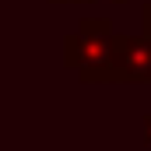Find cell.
I'll return each instance as SVG.
<instances>
[{"label": "cell", "mask_w": 151, "mask_h": 151, "mask_svg": "<svg viewBox=\"0 0 151 151\" xmlns=\"http://www.w3.org/2000/svg\"><path fill=\"white\" fill-rule=\"evenodd\" d=\"M144 141L151 144V116H144Z\"/></svg>", "instance_id": "obj_4"}, {"label": "cell", "mask_w": 151, "mask_h": 151, "mask_svg": "<svg viewBox=\"0 0 151 151\" xmlns=\"http://www.w3.org/2000/svg\"><path fill=\"white\" fill-rule=\"evenodd\" d=\"M151 84V39L116 35V56L102 84Z\"/></svg>", "instance_id": "obj_2"}, {"label": "cell", "mask_w": 151, "mask_h": 151, "mask_svg": "<svg viewBox=\"0 0 151 151\" xmlns=\"http://www.w3.org/2000/svg\"><path fill=\"white\" fill-rule=\"evenodd\" d=\"M144 35L151 39V0L144 4Z\"/></svg>", "instance_id": "obj_3"}, {"label": "cell", "mask_w": 151, "mask_h": 151, "mask_svg": "<svg viewBox=\"0 0 151 151\" xmlns=\"http://www.w3.org/2000/svg\"><path fill=\"white\" fill-rule=\"evenodd\" d=\"M116 56V32L106 18H84L74 35L63 39V63L84 84H102Z\"/></svg>", "instance_id": "obj_1"}, {"label": "cell", "mask_w": 151, "mask_h": 151, "mask_svg": "<svg viewBox=\"0 0 151 151\" xmlns=\"http://www.w3.org/2000/svg\"><path fill=\"white\" fill-rule=\"evenodd\" d=\"M53 4H81V0H53Z\"/></svg>", "instance_id": "obj_6"}, {"label": "cell", "mask_w": 151, "mask_h": 151, "mask_svg": "<svg viewBox=\"0 0 151 151\" xmlns=\"http://www.w3.org/2000/svg\"><path fill=\"white\" fill-rule=\"evenodd\" d=\"M81 4H99V0H81ZM113 4H127V0H113Z\"/></svg>", "instance_id": "obj_5"}]
</instances>
